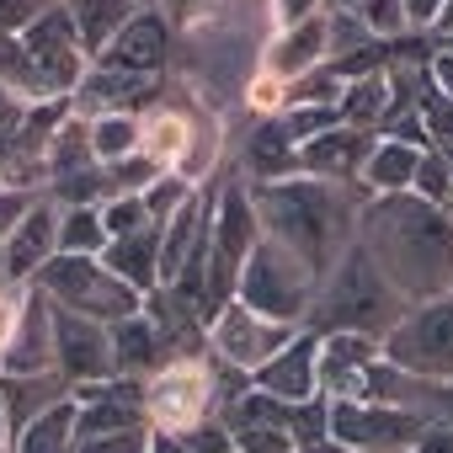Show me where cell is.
Wrapping results in <instances>:
<instances>
[{
  "label": "cell",
  "mask_w": 453,
  "mask_h": 453,
  "mask_svg": "<svg viewBox=\"0 0 453 453\" xmlns=\"http://www.w3.org/2000/svg\"><path fill=\"white\" fill-rule=\"evenodd\" d=\"M357 241L411 304L453 288V208L416 192H373L357 213Z\"/></svg>",
  "instance_id": "obj_1"
},
{
  "label": "cell",
  "mask_w": 453,
  "mask_h": 453,
  "mask_svg": "<svg viewBox=\"0 0 453 453\" xmlns=\"http://www.w3.org/2000/svg\"><path fill=\"white\" fill-rule=\"evenodd\" d=\"M373 192L363 181H326V176H283V181H251V203L262 219V235L304 257L320 278L336 267V257L357 241V213Z\"/></svg>",
  "instance_id": "obj_2"
},
{
  "label": "cell",
  "mask_w": 453,
  "mask_h": 453,
  "mask_svg": "<svg viewBox=\"0 0 453 453\" xmlns=\"http://www.w3.org/2000/svg\"><path fill=\"white\" fill-rule=\"evenodd\" d=\"M411 310V299L384 278V267L368 257L363 241H352L336 267L320 278L315 310H310V331H363V336H389V326Z\"/></svg>",
  "instance_id": "obj_3"
},
{
  "label": "cell",
  "mask_w": 453,
  "mask_h": 453,
  "mask_svg": "<svg viewBox=\"0 0 453 453\" xmlns=\"http://www.w3.org/2000/svg\"><path fill=\"white\" fill-rule=\"evenodd\" d=\"M22 49H27V86L22 102H70L91 70V54L65 12V0H54L49 12H38L22 27Z\"/></svg>",
  "instance_id": "obj_4"
},
{
  "label": "cell",
  "mask_w": 453,
  "mask_h": 453,
  "mask_svg": "<svg viewBox=\"0 0 453 453\" xmlns=\"http://www.w3.org/2000/svg\"><path fill=\"white\" fill-rule=\"evenodd\" d=\"M33 288H43L59 310L91 315L102 326H118V320H128V315L144 310V294L128 278H118L102 257H75V251L49 257V267L33 278Z\"/></svg>",
  "instance_id": "obj_5"
},
{
  "label": "cell",
  "mask_w": 453,
  "mask_h": 453,
  "mask_svg": "<svg viewBox=\"0 0 453 453\" xmlns=\"http://www.w3.org/2000/svg\"><path fill=\"white\" fill-rule=\"evenodd\" d=\"M315 294H320V273L294 257L288 246L278 241H257L251 262L241 267V288L235 299H246L251 310L273 315V320H288V326H310V310H315Z\"/></svg>",
  "instance_id": "obj_6"
},
{
  "label": "cell",
  "mask_w": 453,
  "mask_h": 453,
  "mask_svg": "<svg viewBox=\"0 0 453 453\" xmlns=\"http://www.w3.org/2000/svg\"><path fill=\"white\" fill-rule=\"evenodd\" d=\"M257 241H262V219H257V203H251V181L230 176L219 187L213 230H208V299H213V310L235 299L241 267L251 262Z\"/></svg>",
  "instance_id": "obj_7"
},
{
  "label": "cell",
  "mask_w": 453,
  "mask_h": 453,
  "mask_svg": "<svg viewBox=\"0 0 453 453\" xmlns=\"http://www.w3.org/2000/svg\"><path fill=\"white\" fill-rule=\"evenodd\" d=\"M384 357L416 379L448 384L453 379V288L437 299H416L384 336Z\"/></svg>",
  "instance_id": "obj_8"
},
{
  "label": "cell",
  "mask_w": 453,
  "mask_h": 453,
  "mask_svg": "<svg viewBox=\"0 0 453 453\" xmlns=\"http://www.w3.org/2000/svg\"><path fill=\"white\" fill-rule=\"evenodd\" d=\"M144 416L160 432H187L203 416H219V384H213V347L203 357H171L144 384Z\"/></svg>",
  "instance_id": "obj_9"
},
{
  "label": "cell",
  "mask_w": 453,
  "mask_h": 453,
  "mask_svg": "<svg viewBox=\"0 0 453 453\" xmlns=\"http://www.w3.org/2000/svg\"><path fill=\"white\" fill-rule=\"evenodd\" d=\"M304 326H288V320H273L262 310H251L246 299H230V304H219L208 315V347L224 357V363H235V368H262L267 357H278Z\"/></svg>",
  "instance_id": "obj_10"
},
{
  "label": "cell",
  "mask_w": 453,
  "mask_h": 453,
  "mask_svg": "<svg viewBox=\"0 0 453 453\" xmlns=\"http://www.w3.org/2000/svg\"><path fill=\"white\" fill-rule=\"evenodd\" d=\"M421 421H426L421 411L389 405V400H363V395L331 400V437L352 453H363V448H416Z\"/></svg>",
  "instance_id": "obj_11"
},
{
  "label": "cell",
  "mask_w": 453,
  "mask_h": 453,
  "mask_svg": "<svg viewBox=\"0 0 453 453\" xmlns=\"http://www.w3.org/2000/svg\"><path fill=\"white\" fill-rule=\"evenodd\" d=\"M171 91V75H139V70H112V65H96L86 70L81 91L70 96V112L81 118H102V112H134L144 118L150 107H160Z\"/></svg>",
  "instance_id": "obj_12"
},
{
  "label": "cell",
  "mask_w": 453,
  "mask_h": 453,
  "mask_svg": "<svg viewBox=\"0 0 453 453\" xmlns=\"http://www.w3.org/2000/svg\"><path fill=\"white\" fill-rule=\"evenodd\" d=\"M54 363L70 379V389L112 379V326L54 304Z\"/></svg>",
  "instance_id": "obj_13"
},
{
  "label": "cell",
  "mask_w": 453,
  "mask_h": 453,
  "mask_svg": "<svg viewBox=\"0 0 453 453\" xmlns=\"http://www.w3.org/2000/svg\"><path fill=\"white\" fill-rule=\"evenodd\" d=\"M171 59H176V27L160 6H139L123 22V33L96 54V65L139 70V75H171Z\"/></svg>",
  "instance_id": "obj_14"
},
{
  "label": "cell",
  "mask_w": 453,
  "mask_h": 453,
  "mask_svg": "<svg viewBox=\"0 0 453 453\" xmlns=\"http://www.w3.org/2000/svg\"><path fill=\"white\" fill-rule=\"evenodd\" d=\"M384 357V336H363V331H326L320 336V395L326 400H347L363 395L368 368Z\"/></svg>",
  "instance_id": "obj_15"
},
{
  "label": "cell",
  "mask_w": 453,
  "mask_h": 453,
  "mask_svg": "<svg viewBox=\"0 0 453 453\" xmlns=\"http://www.w3.org/2000/svg\"><path fill=\"white\" fill-rule=\"evenodd\" d=\"M54 299L43 288L27 283V304L22 320L12 331V342L0 347V373H54Z\"/></svg>",
  "instance_id": "obj_16"
},
{
  "label": "cell",
  "mask_w": 453,
  "mask_h": 453,
  "mask_svg": "<svg viewBox=\"0 0 453 453\" xmlns=\"http://www.w3.org/2000/svg\"><path fill=\"white\" fill-rule=\"evenodd\" d=\"M49 257H59V203L43 192L27 208V219L6 235V273H12V283H33L49 267Z\"/></svg>",
  "instance_id": "obj_17"
},
{
  "label": "cell",
  "mask_w": 453,
  "mask_h": 453,
  "mask_svg": "<svg viewBox=\"0 0 453 453\" xmlns=\"http://www.w3.org/2000/svg\"><path fill=\"white\" fill-rule=\"evenodd\" d=\"M257 389L278 395V400H315L320 395V331H299L278 357H267L257 373Z\"/></svg>",
  "instance_id": "obj_18"
},
{
  "label": "cell",
  "mask_w": 453,
  "mask_h": 453,
  "mask_svg": "<svg viewBox=\"0 0 453 453\" xmlns=\"http://www.w3.org/2000/svg\"><path fill=\"white\" fill-rule=\"evenodd\" d=\"M373 144H379L373 128L336 123V128L315 134L310 144H299V165H304L310 176H326V181H357V176H363V160H368Z\"/></svg>",
  "instance_id": "obj_19"
},
{
  "label": "cell",
  "mask_w": 453,
  "mask_h": 453,
  "mask_svg": "<svg viewBox=\"0 0 453 453\" xmlns=\"http://www.w3.org/2000/svg\"><path fill=\"white\" fill-rule=\"evenodd\" d=\"M320 65H326V12H315L294 27H273V38L262 49V70H273L278 81H299Z\"/></svg>",
  "instance_id": "obj_20"
},
{
  "label": "cell",
  "mask_w": 453,
  "mask_h": 453,
  "mask_svg": "<svg viewBox=\"0 0 453 453\" xmlns=\"http://www.w3.org/2000/svg\"><path fill=\"white\" fill-rule=\"evenodd\" d=\"M165 363H171L165 336L155 331V320L144 310L112 326V379H155Z\"/></svg>",
  "instance_id": "obj_21"
},
{
  "label": "cell",
  "mask_w": 453,
  "mask_h": 453,
  "mask_svg": "<svg viewBox=\"0 0 453 453\" xmlns=\"http://www.w3.org/2000/svg\"><path fill=\"white\" fill-rule=\"evenodd\" d=\"M246 181H283V176H299V139L288 134L283 118H262L251 134H246Z\"/></svg>",
  "instance_id": "obj_22"
},
{
  "label": "cell",
  "mask_w": 453,
  "mask_h": 453,
  "mask_svg": "<svg viewBox=\"0 0 453 453\" xmlns=\"http://www.w3.org/2000/svg\"><path fill=\"white\" fill-rule=\"evenodd\" d=\"M59 400H70V379H65L59 368H54V373H0V405H6L12 437H17L33 416L54 411Z\"/></svg>",
  "instance_id": "obj_23"
},
{
  "label": "cell",
  "mask_w": 453,
  "mask_h": 453,
  "mask_svg": "<svg viewBox=\"0 0 453 453\" xmlns=\"http://www.w3.org/2000/svg\"><path fill=\"white\" fill-rule=\"evenodd\" d=\"M102 262H107L118 278H128L139 294L160 288V224H144V230L112 235L107 251H102Z\"/></svg>",
  "instance_id": "obj_24"
},
{
  "label": "cell",
  "mask_w": 453,
  "mask_h": 453,
  "mask_svg": "<svg viewBox=\"0 0 453 453\" xmlns=\"http://www.w3.org/2000/svg\"><path fill=\"white\" fill-rule=\"evenodd\" d=\"M416 165H421V150H416V144H405V139H395V134H379V144L368 150L357 181H363L368 192H411Z\"/></svg>",
  "instance_id": "obj_25"
},
{
  "label": "cell",
  "mask_w": 453,
  "mask_h": 453,
  "mask_svg": "<svg viewBox=\"0 0 453 453\" xmlns=\"http://www.w3.org/2000/svg\"><path fill=\"white\" fill-rule=\"evenodd\" d=\"M65 12H70V22H75V33H81L86 54L96 59V54L123 33V22L139 12V0H65Z\"/></svg>",
  "instance_id": "obj_26"
},
{
  "label": "cell",
  "mask_w": 453,
  "mask_h": 453,
  "mask_svg": "<svg viewBox=\"0 0 453 453\" xmlns=\"http://www.w3.org/2000/svg\"><path fill=\"white\" fill-rule=\"evenodd\" d=\"M86 165H96V150H91V118L65 112V123L54 128L49 155H43V187L59 181V176H70V171H86Z\"/></svg>",
  "instance_id": "obj_27"
},
{
  "label": "cell",
  "mask_w": 453,
  "mask_h": 453,
  "mask_svg": "<svg viewBox=\"0 0 453 453\" xmlns=\"http://www.w3.org/2000/svg\"><path fill=\"white\" fill-rule=\"evenodd\" d=\"M12 453H75V395L59 400L54 411L33 416V421L12 437Z\"/></svg>",
  "instance_id": "obj_28"
},
{
  "label": "cell",
  "mask_w": 453,
  "mask_h": 453,
  "mask_svg": "<svg viewBox=\"0 0 453 453\" xmlns=\"http://www.w3.org/2000/svg\"><path fill=\"white\" fill-rule=\"evenodd\" d=\"M342 123H352V128H384V118H389V75L384 70H373V75H357V81H347V91H342Z\"/></svg>",
  "instance_id": "obj_29"
},
{
  "label": "cell",
  "mask_w": 453,
  "mask_h": 453,
  "mask_svg": "<svg viewBox=\"0 0 453 453\" xmlns=\"http://www.w3.org/2000/svg\"><path fill=\"white\" fill-rule=\"evenodd\" d=\"M107 219H102V203H75V208H59V251H75V257H102L107 251Z\"/></svg>",
  "instance_id": "obj_30"
},
{
  "label": "cell",
  "mask_w": 453,
  "mask_h": 453,
  "mask_svg": "<svg viewBox=\"0 0 453 453\" xmlns=\"http://www.w3.org/2000/svg\"><path fill=\"white\" fill-rule=\"evenodd\" d=\"M139 144H144V118H134V112H102V118H91V150H96L102 165H112L123 155H139Z\"/></svg>",
  "instance_id": "obj_31"
},
{
  "label": "cell",
  "mask_w": 453,
  "mask_h": 453,
  "mask_svg": "<svg viewBox=\"0 0 453 453\" xmlns=\"http://www.w3.org/2000/svg\"><path fill=\"white\" fill-rule=\"evenodd\" d=\"M342 91H347V81H342L331 65H320V70L288 81V107H336Z\"/></svg>",
  "instance_id": "obj_32"
},
{
  "label": "cell",
  "mask_w": 453,
  "mask_h": 453,
  "mask_svg": "<svg viewBox=\"0 0 453 453\" xmlns=\"http://www.w3.org/2000/svg\"><path fill=\"white\" fill-rule=\"evenodd\" d=\"M411 192L437 203V208H453V171H448V155L442 150H421V165L411 176Z\"/></svg>",
  "instance_id": "obj_33"
},
{
  "label": "cell",
  "mask_w": 453,
  "mask_h": 453,
  "mask_svg": "<svg viewBox=\"0 0 453 453\" xmlns=\"http://www.w3.org/2000/svg\"><path fill=\"white\" fill-rule=\"evenodd\" d=\"M192 192H197V181H187L181 171H160V176L144 187V208H150V219H155V224H165V219H171Z\"/></svg>",
  "instance_id": "obj_34"
},
{
  "label": "cell",
  "mask_w": 453,
  "mask_h": 453,
  "mask_svg": "<svg viewBox=\"0 0 453 453\" xmlns=\"http://www.w3.org/2000/svg\"><path fill=\"white\" fill-rule=\"evenodd\" d=\"M352 12L368 22L373 38H405V33H411V22H405V0H357Z\"/></svg>",
  "instance_id": "obj_35"
},
{
  "label": "cell",
  "mask_w": 453,
  "mask_h": 453,
  "mask_svg": "<svg viewBox=\"0 0 453 453\" xmlns=\"http://www.w3.org/2000/svg\"><path fill=\"white\" fill-rule=\"evenodd\" d=\"M102 219H107V235H128V230L155 224L150 208H144V192H118V197H107V203H102Z\"/></svg>",
  "instance_id": "obj_36"
},
{
  "label": "cell",
  "mask_w": 453,
  "mask_h": 453,
  "mask_svg": "<svg viewBox=\"0 0 453 453\" xmlns=\"http://www.w3.org/2000/svg\"><path fill=\"white\" fill-rule=\"evenodd\" d=\"M257 118H278L283 107H288V81H278L273 70H257L251 81H246V96H241Z\"/></svg>",
  "instance_id": "obj_37"
},
{
  "label": "cell",
  "mask_w": 453,
  "mask_h": 453,
  "mask_svg": "<svg viewBox=\"0 0 453 453\" xmlns=\"http://www.w3.org/2000/svg\"><path fill=\"white\" fill-rule=\"evenodd\" d=\"M155 176H160V165H155L144 150H139V155H123V160L107 165V187H112V197H118V192H144Z\"/></svg>",
  "instance_id": "obj_38"
},
{
  "label": "cell",
  "mask_w": 453,
  "mask_h": 453,
  "mask_svg": "<svg viewBox=\"0 0 453 453\" xmlns=\"http://www.w3.org/2000/svg\"><path fill=\"white\" fill-rule=\"evenodd\" d=\"M421 123H426V139H432V150H453V96H442L437 86L421 96Z\"/></svg>",
  "instance_id": "obj_39"
},
{
  "label": "cell",
  "mask_w": 453,
  "mask_h": 453,
  "mask_svg": "<svg viewBox=\"0 0 453 453\" xmlns=\"http://www.w3.org/2000/svg\"><path fill=\"white\" fill-rule=\"evenodd\" d=\"M278 118L288 123V134H294L299 144H310L315 134H326V128H336V123H342V107H283Z\"/></svg>",
  "instance_id": "obj_40"
},
{
  "label": "cell",
  "mask_w": 453,
  "mask_h": 453,
  "mask_svg": "<svg viewBox=\"0 0 453 453\" xmlns=\"http://www.w3.org/2000/svg\"><path fill=\"white\" fill-rule=\"evenodd\" d=\"M150 432H155V426H123V432L81 437L75 453H150Z\"/></svg>",
  "instance_id": "obj_41"
},
{
  "label": "cell",
  "mask_w": 453,
  "mask_h": 453,
  "mask_svg": "<svg viewBox=\"0 0 453 453\" xmlns=\"http://www.w3.org/2000/svg\"><path fill=\"white\" fill-rule=\"evenodd\" d=\"M38 197H43V187H12V181H0V246H6V235L27 219V208Z\"/></svg>",
  "instance_id": "obj_42"
},
{
  "label": "cell",
  "mask_w": 453,
  "mask_h": 453,
  "mask_svg": "<svg viewBox=\"0 0 453 453\" xmlns=\"http://www.w3.org/2000/svg\"><path fill=\"white\" fill-rule=\"evenodd\" d=\"M181 437H187L197 453H230V448H235V432H230V421H224V416H203V421H192Z\"/></svg>",
  "instance_id": "obj_43"
},
{
  "label": "cell",
  "mask_w": 453,
  "mask_h": 453,
  "mask_svg": "<svg viewBox=\"0 0 453 453\" xmlns=\"http://www.w3.org/2000/svg\"><path fill=\"white\" fill-rule=\"evenodd\" d=\"M0 86L17 91L27 86V49H22V33H0Z\"/></svg>",
  "instance_id": "obj_44"
},
{
  "label": "cell",
  "mask_w": 453,
  "mask_h": 453,
  "mask_svg": "<svg viewBox=\"0 0 453 453\" xmlns=\"http://www.w3.org/2000/svg\"><path fill=\"white\" fill-rule=\"evenodd\" d=\"M416 411L432 421V416H442V421H453V379L448 384H432V379H421V389H416Z\"/></svg>",
  "instance_id": "obj_45"
},
{
  "label": "cell",
  "mask_w": 453,
  "mask_h": 453,
  "mask_svg": "<svg viewBox=\"0 0 453 453\" xmlns=\"http://www.w3.org/2000/svg\"><path fill=\"white\" fill-rule=\"evenodd\" d=\"M49 6H54V0H0V33H22Z\"/></svg>",
  "instance_id": "obj_46"
},
{
  "label": "cell",
  "mask_w": 453,
  "mask_h": 453,
  "mask_svg": "<svg viewBox=\"0 0 453 453\" xmlns=\"http://www.w3.org/2000/svg\"><path fill=\"white\" fill-rule=\"evenodd\" d=\"M411 453H453V421H442V416L421 421V437H416Z\"/></svg>",
  "instance_id": "obj_47"
},
{
  "label": "cell",
  "mask_w": 453,
  "mask_h": 453,
  "mask_svg": "<svg viewBox=\"0 0 453 453\" xmlns=\"http://www.w3.org/2000/svg\"><path fill=\"white\" fill-rule=\"evenodd\" d=\"M315 12H326V0H273V27H294Z\"/></svg>",
  "instance_id": "obj_48"
},
{
  "label": "cell",
  "mask_w": 453,
  "mask_h": 453,
  "mask_svg": "<svg viewBox=\"0 0 453 453\" xmlns=\"http://www.w3.org/2000/svg\"><path fill=\"white\" fill-rule=\"evenodd\" d=\"M442 6H448V0H405V22H411V33H432L437 17H442Z\"/></svg>",
  "instance_id": "obj_49"
},
{
  "label": "cell",
  "mask_w": 453,
  "mask_h": 453,
  "mask_svg": "<svg viewBox=\"0 0 453 453\" xmlns=\"http://www.w3.org/2000/svg\"><path fill=\"white\" fill-rule=\"evenodd\" d=\"M432 86H437L442 96H453V49H437V54H432Z\"/></svg>",
  "instance_id": "obj_50"
},
{
  "label": "cell",
  "mask_w": 453,
  "mask_h": 453,
  "mask_svg": "<svg viewBox=\"0 0 453 453\" xmlns=\"http://www.w3.org/2000/svg\"><path fill=\"white\" fill-rule=\"evenodd\" d=\"M150 453H197V448H192L181 432H160V426H155V432H150Z\"/></svg>",
  "instance_id": "obj_51"
},
{
  "label": "cell",
  "mask_w": 453,
  "mask_h": 453,
  "mask_svg": "<svg viewBox=\"0 0 453 453\" xmlns=\"http://www.w3.org/2000/svg\"><path fill=\"white\" fill-rule=\"evenodd\" d=\"M0 453H12V421H6V405H0Z\"/></svg>",
  "instance_id": "obj_52"
},
{
  "label": "cell",
  "mask_w": 453,
  "mask_h": 453,
  "mask_svg": "<svg viewBox=\"0 0 453 453\" xmlns=\"http://www.w3.org/2000/svg\"><path fill=\"white\" fill-rule=\"evenodd\" d=\"M432 33H453V0L442 6V17H437V27H432Z\"/></svg>",
  "instance_id": "obj_53"
},
{
  "label": "cell",
  "mask_w": 453,
  "mask_h": 453,
  "mask_svg": "<svg viewBox=\"0 0 453 453\" xmlns=\"http://www.w3.org/2000/svg\"><path fill=\"white\" fill-rule=\"evenodd\" d=\"M347 6H357V0H326V12H347Z\"/></svg>",
  "instance_id": "obj_54"
},
{
  "label": "cell",
  "mask_w": 453,
  "mask_h": 453,
  "mask_svg": "<svg viewBox=\"0 0 453 453\" xmlns=\"http://www.w3.org/2000/svg\"><path fill=\"white\" fill-rule=\"evenodd\" d=\"M352 453V448H347ZM363 453H411V448H363Z\"/></svg>",
  "instance_id": "obj_55"
},
{
  "label": "cell",
  "mask_w": 453,
  "mask_h": 453,
  "mask_svg": "<svg viewBox=\"0 0 453 453\" xmlns=\"http://www.w3.org/2000/svg\"><path fill=\"white\" fill-rule=\"evenodd\" d=\"M0 278H12V273H6V246H0Z\"/></svg>",
  "instance_id": "obj_56"
},
{
  "label": "cell",
  "mask_w": 453,
  "mask_h": 453,
  "mask_svg": "<svg viewBox=\"0 0 453 453\" xmlns=\"http://www.w3.org/2000/svg\"><path fill=\"white\" fill-rule=\"evenodd\" d=\"M442 155H448V171H453V150H442Z\"/></svg>",
  "instance_id": "obj_57"
},
{
  "label": "cell",
  "mask_w": 453,
  "mask_h": 453,
  "mask_svg": "<svg viewBox=\"0 0 453 453\" xmlns=\"http://www.w3.org/2000/svg\"><path fill=\"white\" fill-rule=\"evenodd\" d=\"M139 6H160V0H139Z\"/></svg>",
  "instance_id": "obj_58"
},
{
  "label": "cell",
  "mask_w": 453,
  "mask_h": 453,
  "mask_svg": "<svg viewBox=\"0 0 453 453\" xmlns=\"http://www.w3.org/2000/svg\"><path fill=\"white\" fill-rule=\"evenodd\" d=\"M230 453H241V448H230Z\"/></svg>",
  "instance_id": "obj_59"
}]
</instances>
